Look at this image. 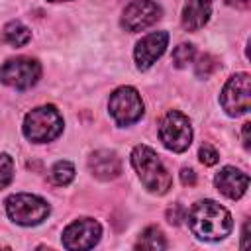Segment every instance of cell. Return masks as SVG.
<instances>
[{
    "label": "cell",
    "mask_w": 251,
    "mask_h": 251,
    "mask_svg": "<svg viewBox=\"0 0 251 251\" xmlns=\"http://www.w3.org/2000/svg\"><path fill=\"white\" fill-rule=\"evenodd\" d=\"M229 6H233V8H239V10H245V8H249V4H251V0H226Z\"/></svg>",
    "instance_id": "cb8c5ba5"
},
{
    "label": "cell",
    "mask_w": 251,
    "mask_h": 251,
    "mask_svg": "<svg viewBox=\"0 0 251 251\" xmlns=\"http://www.w3.org/2000/svg\"><path fill=\"white\" fill-rule=\"evenodd\" d=\"M218 67H220L218 59H216L214 55H210V53H204V55L198 57V61H196V65H194V73H196V76H200V78H208L210 75H214V71H216Z\"/></svg>",
    "instance_id": "ac0fdd59"
},
{
    "label": "cell",
    "mask_w": 251,
    "mask_h": 251,
    "mask_svg": "<svg viewBox=\"0 0 251 251\" xmlns=\"http://www.w3.org/2000/svg\"><path fill=\"white\" fill-rule=\"evenodd\" d=\"M51 2H65V0H51Z\"/></svg>",
    "instance_id": "484cf974"
},
{
    "label": "cell",
    "mask_w": 251,
    "mask_h": 251,
    "mask_svg": "<svg viewBox=\"0 0 251 251\" xmlns=\"http://www.w3.org/2000/svg\"><path fill=\"white\" fill-rule=\"evenodd\" d=\"M194 53H196L194 51V45H190V43H180L178 47H175V51H173V63H175V67L182 69L188 63H192Z\"/></svg>",
    "instance_id": "d6986e66"
},
{
    "label": "cell",
    "mask_w": 251,
    "mask_h": 251,
    "mask_svg": "<svg viewBox=\"0 0 251 251\" xmlns=\"http://www.w3.org/2000/svg\"><path fill=\"white\" fill-rule=\"evenodd\" d=\"M159 137L163 145L175 153H182L192 143V127L184 114L171 110L165 114L159 126Z\"/></svg>",
    "instance_id": "8992f818"
},
{
    "label": "cell",
    "mask_w": 251,
    "mask_h": 251,
    "mask_svg": "<svg viewBox=\"0 0 251 251\" xmlns=\"http://www.w3.org/2000/svg\"><path fill=\"white\" fill-rule=\"evenodd\" d=\"M214 182H216V188L224 196H227L231 200H237V198H241L247 192L249 176L245 173H241L239 169H235V167H224L216 175Z\"/></svg>",
    "instance_id": "7c38bea8"
},
{
    "label": "cell",
    "mask_w": 251,
    "mask_h": 251,
    "mask_svg": "<svg viewBox=\"0 0 251 251\" xmlns=\"http://www.w3.org/2000/svg\"><path fill=\"white\" fill-rule=\"evenodd\" d=\"M102 227L92 218H80L69 224L63 231V247L67 249H90L100 241Z\"/></svg>",
    "instance_id": "9c48e42d"
},
{
    "label": "cell",
    "mask_w": 251,
    "mask_h": 251,
    "mask_svg": "<svg viewBox=\"0 0 251 251\" xmlns=\"http://www.w3.org/2000/svg\"><path fill=\"white\" fill-rule=\"evenodd\" d=\"M4 39L14 47H22L31 39V31H29L27 25L14 20V22H8L4 25Z\"/></svg>",
    "instance_id": "2e32d148"
},
{
    "label": "cell",
    "mask_w": 251,
    "mask_h": 251,
    "mask_svg": "<svg viewBox=\"0 0 251 251\" xmlns=\"http://www.w3.org/2000/svg\"><path fill=\"white\" fill-rule=\"evenodd\" d=\"M180 180H182V184L184 186H194L196 184V173L192 171V169H182L180 171Z\"/></svg>",
    "instance_id": "603a6c76"
},
{
    "label": "cell",
    "mask_w": 251,
    "mask_h": 251,
    "mask_svg": "<svg viewBox=\"0 0 251 251\" xmlns=\"http://www.w3.org/2000/svg\"><path fill=\"white\" fill-rule=\"evenodd\" d=\"M249 127H251V124L245 122L243 124V147L245 149H249Z\"/></svg>",
    "instance_id": "d4e9b609"
},
{
    "label": "cell",
    "mask_w": 251,
    "mask_h": 251,
    "mask_svg": "<svg viewBox=\"0 0 251 251\" xmlns=\"http://www.w3.org/2000/svg\"><path fill=\"white\" fill-rule=\"evenodd\" d=\"M88 169H90V173L96 178H100V180H112V178L120 176V173H122V161H120V157L114 151L100 149V151H94L90 155Z\"/></svg>",
    "instance_id": "4fadbf2b"
},
{
    "label": "cell",
    "mask_w": 251,
    "mask_h": 251,
    "mask_svg": "<svg viewBox=\"0 0 251 251\" xmlns=\"http://www.w3.org/2000/svg\"><path fill=\"white\" fill-rule=\"evenodd\" d=\"M169 33L167 31H153L141 37L135 45V65L139 71H147L167 49Z\"/></svg>",
    "instance_id": "8fae6325"
},
{
    "label": "cell",
    "mask_w": 251,
    "mask_h": 251,
    "mask_svg": "<svg viewBox=\"0 0 251 251\" xmlns=\"http://www.w3.org/2000/svg\"><path fill=\"white\" fill-rule=\"evenodd\" d=\"M14 178V161L8 153H0V188L8 186Z\"/></svg>",
    "instance_id": "ffe728a7"
},
{
    "label": "cell",
    "mask_w": 251,
    "mask_h": 251,
    "mask_svg": "<svg viewBox=\"0 0 251 251\" xmlns=\"http://www.w3.org/2000/svg\"><path fill=\"white\" fill-rule=\"evenodd\" d=\"M108 110H110V116L114 118V122L118 126L126 127V126H131L141 120L143 100L133 86H120L118 90H114L110 94Z\"/></svg>",
    "instance_id": "5b68a950"
},
{
    "label": "cell",
    "mask_w": 251,
    "mask_h": 251,
    "mask_svg": "<svg viewBox=\"0 0 251 251\" xmlns=\"http://www.w3.org/2000/svg\"><path fill=\"white\" fill-rule=\"evenodd\" d=\"M63 116L55 106H39L27 112L24 120V135L35 143H47L61 135Z\"/></svg>",
    "instance_id": "3957f363"
},
{
    "label": "cell",
    "mask_w": 251,
    "mask_h": 251,
    "mask_svg": "<svg viewBox=\"0 0 251 251\" xmlns=\"http://www.w3.org/2000/svg\"><path fill=\"white\" fill-rule=\"evenodd\" d=\"M186 218V210H184V206H180V204H173V208H169L167 210V220L171 222V224H180L182 220Z\"/></svg>",
    "instance_id": "44dd1931"
},
{
    "label": "cell",
    "mask_w": 251,
    "mask_h": 251,
    "mask_svg": "<svg viewBox=\"0 0 251 251\" xmlns=\"http://www.w3.org/2000/svg\"><path fill=\"white\" fill-rule=\"evenodd\" d=\"M212 12V0H186L182 10V27L186 31H196L204 27Z\"/></svg>",
    "instance_id": "5bb4252c"
},
{
    "label": "cell",
    "mask_w": 251,
    "mask_h": 251,
    "mask_svg": "<svg viewBox=\"0 0 251 251\" xmlns=\"http://www.w3.org/2000/svg\"><path fill=\"white\" fill-rule=\"evenodd\" d=\"M222 106L227 112V116H241L249 112L251 106V78L247 73H237L233 75L222 90Z\"/></svg>",
    "instance_id": "ba28073f"
},
{
    "label": "cell",
    "mask_w": 251,
    "mask_h": 251,
    "mask_svg": "<svg viewBox=\"0 0 251 251\" xmlns=\"http://www.w3.org/2000/svg\"><path fill=\"white\" fill-rule=\"evenodd\" d=\"M41 76V65L31 57H14L8 59L0 69V80L16 90L31 88Z\"/></svg>",
    "instance_id": "52a82bcc"
},
{
    "label": "cell",
    "mask_w": 251,
    "mask_h": 251,
    "mask_svg": "<svg viewBox=\"0 0 251 251\" xmlns=\"http://www.w3.org/2000/svg\"><path fill=\"white\" fill-rule=\"evenodd\" d=\"M161 18V6L153 0H133L126 6L122 16V25L127 31H141L153 25Z\"/></svg>",
    "instance_id": "30bf717a"
},
{
    "label": "cell",
    "mask_w": 251,
    "mask_h": 251,
    "mask_svg": "<svg viewBox=\"0 0 251 251\" xmlns=\"http://www.w3.org/2000/svg\"><path fill=\"white\" fill-rule=\"evenodd\" d=\"M49 210L51 208L43 198H39L35 194H27V192L12 194L6 200V212H8L10 220L20 224V226L41 224L49 216Z\"/></svg>",
    "instance_id": "277c9868"
},
{
    "label": "cell",
    "mask_w": 251,
    "mask_h": 251,
    "mask_svg": "<svg viewBox=\"0 0 251 251\" xmlns=\"http://www.w3.org/2000/svg\"><path fill=\"white\" fill-rule=\"evenodd\" d=\"M200 161L204 163V165H216L218 163V151L214 149V147H210V145H202L200 147Z\"/></svg>",
    "instance_id": "7402d4cb"
},
{
    "label": "cell",
    "mask_w": 251,
    "mask_h": 251,
    "mask_svg": "<svg viewBox=\"0 0 251 251\" xmlns=\"http://www.w3.org/2000/svg\"><path fill=\"white\" fill-rule=\"evenodd\" d=\"M131 165L139 176V180L143 182V186L153 192V194H165L171 188V175L167 171V167L163 165V161L159 159V155L147 147V145H137L131 151Z\"/></svg>",
    "instance_id": "7a4b0ae2"
},
{
    "label": "cell",
    "mask_w": 251,
    "mask_h": 251,
    "mask_svg": "<svg viewBox=\"0 0 251 251\" xmlns=\"http://www.w3.org/2000/svg\"><path fill=\"white\" fill-rule=\"evenodd\" d=\"M51 182L57 186H67L75 178V167L69 161H57L51 169Z\"/></svg>",
    "instance_id": "e0dca14e"
},
{
    "label": "cell",
    "mask_w": 251,
    "mask_h": 251,
    "mask_svg": "<svg viewBox=\"0 0 251 251\" xmlns=\"http://www.w3.org/2000/svg\"><path fill=\"white\" fill-rule=\"evenodd\" d=\"M135 249H151V251L167 249V239L157 226H149L141 231V235L135 243Z\"/></svg>",
    "instance_id": "9a60e30c"
},
{
    "label": "cell",
    "mask_w": 251,
    "mask_h": 251,
    "mask_svg": "<svg viewBox=\"0 0 251 251\" xmlns=\"http://www.w3.org/2000/svg\"><path fill=\"white\" fill-rule=\"evenodd\" d=\"M188 226L192 233L206 241L224 239L231 231V214L214 200H200L188 212Z\"/></svg>",
    "instance_id": "6da1fadb"
}]
</instances>
